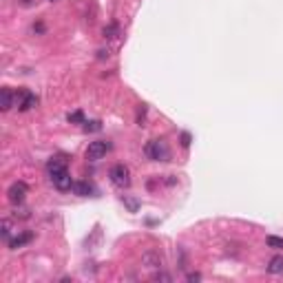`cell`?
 Here are the masks:
<instances>
[{
  "label": "cell",
  "mask_w": 283,
  "mask_h": 283,
  "mask_svg": "<svg viewBox=\"0 0 283 283\" xmlns=\"http://www.w3.org/2000/svg\"><path fill=\"white\" fill-rule=\"evenodd\" d=\"M144 155L150 162H166V159L170 157V150H168L166 142L150 140V142H146V146H144Z\"/></svg>",
  "instance_id": "cell-1"
},
{
  "label": "cell",
  "mask_w": 283,
  "mask_h": 283,
  "mask_svg": "<svg viewBox=\"0 0 283 283\" xmlns=\"http://www.w3.org/2000/svg\"><path fill=\"white\" fill-rule=\"evenodd\" d=\"M109 177L113 181V186H117V188H128L131 186V170L124 164H115L109 170Z\"/></svg>",
  "instance_id": "cell-2"
},
{
  "label": "cell",
  "mask_w": 283,
  "mask_h": 283,
  "mask_svg": "<svg viewBox=\"0 0 283 283\" xmlns=\"http://www.w3.org/2000/svg\"><path fill=\"white\" fill-rule=\"evenodd\" d=\"M109 150H111V142L95 140V142H91V144L86 146V159L97 162V159H102L106 153H109Z\"/></svg>",
  "instance_id": "cell-3"
},
{
  "label": "cell",
  "mask_w": 283,
  "mask_h": 283,
  "mask_svg": "<svg viewBox=\"0 0 283 283\" xmlns=\"http://www.w3.org/2000/svg\"><path fill=\"white\" fill-rule=\"evenodd\" d=\"M27 193H29V186H27L25 181H13V184L9 186V190H7V197H9V201H11L13 206H20V203L25 201Z\"/></svg>",
  "instance_id": "cell-4"
},
{
  "label": "cell",
  "mask_w": 283,
  "mask_h": 283,
  "mask_svg": "<svg viewBox=\"0 0 283 283\" xmlns=\"http://www.w3.org/2000/svg\"><path fill=\"white\" fill-rule=\"evenodd\" d=\"M16 104H18V111H31L33 106H38V97L33 95L31 91H27V88H22V91L16 93Z\"/></svg>",
  "instance_id": "cell-5"
},
{
  "label": "cell",
  "mask_w": 283,
  "mask_h": 283,
  "mask_svg": "<svg viewBox=\"0 0 283 283\" xmlns=\"http://www.w3.org/2000/svg\"><path fill=\"white\" fill-rule=\"evenodd\" d=\"M62 170H66V157L64 155H56V157H51L49 159V164H47V172L49 175H57V172H62Z\"/></svg>",
  "instance_id": "cell-6"
},
{
  "label": "cell",
  "mask_w": 283,
  "mask_h": 283,
  "mask_svg": "<svg viewBox=\"0 0 283 283\" xmlns=\"http://www.w3.org/2000/svg\"><path fill=\"white\" fill-rule=\"evenodd\" d=\"M51 181L57 190H71V186H73V179H71L69 170H62V172H57V175H53Z\"/></svg>",
  "instance_id": "cell-7"
},
{
  "label": "cell",
  "mask_w": 283,
  "mask_h": 283,
  "mask_svg": "<svg viewBox=\"0 0 283 283\" xmlns=\"http://www.w3.org/2000/svg\"><path fill=\"white\" fill-rule=\"evenodd\" d=\"M13 102H16V93H13L11 88L4 86L2 91H0V111H2V113H7V111L13 106Z\"/></svg>",
  "instance_id": "cell-8"
},
{
  "label": "cell",
  "mask_w": 283,
  "mask_h": 283,
  "mask_svg": "<svg viewBox=\"0 0 283 283\" xmlns=\"http://www.w3.org/2000/svg\"><path fill=\"white\" fill-rule=\"evenodd\" d=\"M142 263H144L146 268H162V256H159V252L148 250L142 255Z\"/></svg>",
  "instance_id": "cell-9"
},
{
  "label": "cell",
  "mask_w": 283,
  "mask_h": 283,
  "mask_svg": "<svg viewBox=\"0 0 283 283\" xmlns=\"http://www.w3.org/2000/svg\"><path fill=\"white\" fill-rule=\"evenodd\" d=\"M31 241H33V232H20L18 237H13L11 241H9V248H11V250H18V248L27 246V243H31Z\"/></svg>",
  "instance_id": "cell-10"
},
{
  "label": "cell",
  "mask_w": 283,
  "mask_h": 283,
  "mask_svg": "<svg viewBox=\"0 0 283 283\" xmlns=\"http://www.w3.org/2000/svg\"><path fill=\"white\" fill-rule=\"evenodd\" d=\"M71 190H73V195H78V197H88V195L93 193V186L88 184V181H73Z\"/></svg>",
  "instance_id": "cell-11"
},
{
  "label": "cell",
  "mask_w": 283,
  "mask_h": 283,
  "mask_svg": "<svg viewBox=\"0 0 283 283\" xmlns=\"http://www.w3.org/2000/svg\"><path fill=\"white\" fill-rule=\"evenodd\" d=\"M268 272L270 274H281L283 272V256H274V259H270Z\"/></svg>",
  "instance_id": "cell-12"
},
{
  "label": "cell",
  "mask_w": 283,
  "mask_h": 283,
  "mask_svg": "<svg viewBox=\"0 0 283 283\" xmlns=\"http://www.w3.org/2000/svg\"><path fill=\"white\" fill-rule=\"evenodd\" d=\"M117 35H119V25L111 22L109 27H104V38H106V40H115Z\"/></svg>",
  "instance_id": "cell-13"
},
{
  "label": "cell",
  "mask_w": 283,
  "mask_h": 283,
  "mask_svg": "<svg viewBox=\"0 0 283 283\" xmlns=\"http://www.w3.org/2000/svg\"><path fill=\"white\" fill-rule=\"evenodd\" d=\"M265 243H268V248H274V250H283V239H281V237H274V234H270V237L265 239Z\"/></svg>",
  "instance_id": "cell-14"
},
{
  "label": "cell",
  "mask_w": 283,
  "mask_h": 283,
  "mask_svg": "<svg viewBox=\"0 0 283 283\" xmlns=\"http://www.w3.org/2000/svg\"><path fill=\"white\" fill-rule=\"evenodd\" d=\"M66 119H69L71 124H84V113L82 111H73V113L66 115Z\"/></svg>",
  "instance_id": "cell-15"
},
{
  "label": "cell",
  "mask_w": 283,
  "mask_h": 283,
  "mask_svg": "<svg viewBox=\"0 0 283 283\" xmlns=\"http://www.w3.org/2000/svg\"><path fill=\"white\" fill-rule=\"evenodd\" d=\"M2 239L11 241V221L9 219H2Z\"/></svg>",
  "instance_id": "cell-16"
},
{
  "label": "cell",
  "mask_w": 283,
  "mask_h": 283,
  "mask_svg": "<svg viewBox=\"0 0 283 283\" xmlns=\"http://www.w3.org/2000/svg\"><path fill=\"white\" fill-rule=\"evenodd\" d=\"M100 128H102V124L97 122V119H95V122H84V131H86V133L88 131H91V133L93 131H100Z\"/></svg>",
  "instance_id": "cell-17"
},
{
  "label": "cell",
  "mask_w": 283,
  "mask_h": 283,
  "mask_svg": "<svg viewBox=\"0 0 283 283\" xmlns=\"http://www.w3.org/2000/svg\"><path fill=\"white\" fill-rule=\"evenodd\" d=\"M190 144V135L188 133H181V146H188Z\"/></svg>",
  "instance_id": "cell-18"
},
{
  "label": "cell",
  "mask_w": 283,
  "mask_h": 283,
  "mask_svg": "<svg viewBox=\"0 0 283 283\" xmlns=\"http://www.w3.org/2000/svg\"><path fill=\"white\" fill-rule=\"evenodd\" d=\"M155 279H157V281H159V279H162V281H170V277H168V274H155Z\"/></svg>",
  "instance_id": "cell-19"
},
{
  "label": "cell",
  "mask_w": 283,
  "mask_h": 283,
  "mask_svg": "<svg viewBox=\"0 0 283 283\" xmlns=\"http://www.w3.org/2000/svg\"><path fill=\"white\" fill-rule=\"evenodd\" d=\"M199 279H201V274H197V272H195V274H188V281H199Z\"/></svg>",
  "instance_id": "cell-20"
},
{
  "label": "cell",
  "mask_w": 283,
  "mask_h": 283,
  "mask_svg": "<svg viewBox=\"0 0 283 283\" xmlns=\"http://www.w3.org/2000/svg\"><path fill=\"white\" fill-rule=\"evenodd\" d=\"M33 29L38 31V33H42V31H44V25H42V22H38V25H33Z\"/></svg>",
  "instance_id": "cell-21"
},
{
  "label": "cell",
  "mask_w": 283,
  "mask_h": 283,
  "mask_svg": "<svg viewBox=\"0 0 283 283\" xmlns=\"http://www.w3.org/2000/svg\"><path fill=\"white\" fill-rule=\"evenodd\" d=\"M22 4H25V7H29V4H31V0H22Z\"/></svg>",
  "instance_id": "cell-22"
},
{
  "label": "cell",
  "mask_w": 283,
  "mask_h": 283,
  "mask_svg": "<svg viewBox=\"0 0 283 283\" xmlns=\"http://www.w3.org/2000/svg\"><path fill=\"white\" fill-rule=\"evenodd\" d=\"M49 2H56V0H49Z\"/></svg>",
  "instance_id": "cell-23"
}]
</instances>
